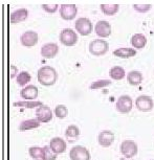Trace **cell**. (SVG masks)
<instances>
[{"label":"cell","instance_id":"cell-1","mask_svg":"<svg viewBox=\"0 0 154 160\" xmlns=\"http://www.w3.org/2000/svg\"><path fill=\"white\" fill-rule=\"evenodd\" d=\"M38 82L42 86H53L55 85L57 80H58V72L56 71L55 68L51 66H43V67L39 68L38 73Z\"/></svg>","mask_w":154,"mask_h":160},{"label":"cell","instance_id":"cell-2","mask_svg":"<svg viewBox=\"0 0 154 160\" xmlns=\"http://www.w3.org/2000/svg\"><path fill=\"white\" fill-rule=\"evenodd\" d=\"M88 49L89 52L93 56H104L109 50V44H108V42L103 40V39H95L91 43H89Z\"/></svg>","mask_w":154,"mask_h":160},{"label":"cell","instance_id":"cell-3","mask_svg":"<svg viewBox=\"0 0 154 160\" xmlns=\"http://www.w3.org/2000/svg\"><path fill=\"white\" fill-rule=\"evenodd\" d=\"M120 151L122 153L123 157H125V158H133L134 156L137 155L138 147L135 141L127 139L121 143Z\"/></svg>","mask_w":154,"mask_h":160},{"label":"cell","instance_id":"cell-4","mask_svg":"<svg viewBox=\"0 0 154 160\" xmlns=\"http://www.w3.org/2000/svg\"><path fill=\"white\" fill-rule=\"evenodd\" d=\"M60 42L65 46H74L78 42V35L71 28H64L60 32Z\"/></svg>","mask_w":154,"mask_h":160},{"label":"cell","instance_id":"cell-5","mask_svg":"<svg viewBox=\"0 0 154 160\" xmlns=\"http://www.w3.org/2000/svg\"><path fill=\"white\" fill-rule=\"evenodd\" d=\"M74 28L81 36H88L92 32V23L88 18L82 17L77 19L74 23Z\"/></svg>","mask_w":154,"mask_h":160},{"label":"cell","instance_id":"cell-6","mask_svg":"<svg viewBox=\"0 0 154 160\" xmlns=\"http://www.w3.org/2000/svg\"><path fill=\"white\" fill-rule=\"evenodd\" d=\"M132 106H133V102L132 98L129 95H121L116 101V108L120 113L127 114L132 110Z\"/></svg>","mask_w":154,"mask_h":160},{"label":"cell","instance_id":"cell-7","mask_svg":"<svg viewBox=\"0 0 154 160\" xmlns=\"http://www.w3.org/2000/svg\"><path fill=\"white\" fill-rule=\"evenodd\" d=\"M135 106L141 112H150L154 107V102L150 96L140 95L135 99Z\"/></svg>","mask_w":154,"mask_h":160},{"label":"cell","instance_id":"cell-8","mask_svg":"<svg viewBox=\"0 0 154 160\" xmlns=\"http://www.w3.org/2000/svg\"><path fill=\"white\" fill-rule=\"evenodd\" d=\"M69 157L71 160H90L91 155L85 147L75 146L69 152Z\"/></svg>","mask_w":154,"mask_h":160},{"label":"cell","instance_id":"cell-9","mask_svg":"<svg viewBox=\"0 0 154 160\" xmlns=\"http://www.w3.org/2000/svg\"><path fill=\"white\" fill-rule=\"evenodd\" d=\"M36 117L40 122H49L53 119V111L48 106L42 105L36 109Z\"/></svg>","mask_w":154,"mask_h":160},{"label":"cell","instance_id":"cell-10","mask_svg":"<svg viewBox=\"0 0 154 160\" xmlns=\"http://www.w3.org/2000/svg\"><path fill=\"white\" fill-rule=\"evenodd\" d=\"M39 35L34 31H28L21 35L20 42L25 47H33L38 43Z\"/></svg>","mask_w":154,"mask_h":160},{"label":"cell","instance_id":"cell-11","mask_svg":"<svg viewBox=\"0 0 154 160\" xmlns=\"http://www.w3.org/2000/svg\"><path fill=\"white\" fill-rule=\"evenodd\" d=\"M60 16L64 20H72L78 14V8L75 4H61L59 8Z\"/></svg>","mask_w":154,"mask_h":160},{"label":"cell","instance_id":"cell-12","mask_svg":"<svg viewBox=\"0 0 154 160\" xmlns=\"http://www.w3.org/2000/svg\"><path fill=\"white\" fill-rule=\"evenodd\" d=\"M95 31L100 38H108L111 35V25L108 21L100 20L95 24Z\"/></svg>","mask_w":154,"mask_h":160},{"label":"cell","instance_id":"cell-13","mask_svg":"<svg viewBox=\"0 0 154 160\" xmlns=\"http://www.w3.org/2000/svg\"><path fill=\"white\" fill-rule=\"evenodd\" d=\"M116 136H114V133L109 131V130H104L99 134L98 136V142L101 147L103 148H108L113 143Z\"/></svg>","mask_w":154,"mask_h":160},{"label":"cell","instance_id":"cell-14","mask_svg":"<svg viewBox=\"0 0 154 160\" xmlns=\"http://www.w3.org/2000/svg\"><path fill=\"white\" fill-rule=\"evenodd\" d=\"M59 46L56 43H46L41 47V56L46 59H53L58 55Z\"/></svg>","mask_w":154,"mask_h":160},{"label":"cell","instance_id":"cell-15","mask_svg":"<svg viewBox=\"0 0 154 160\" xmlns=\"http://www.w3.org/2000/svg\"><path fill=\"white\" fill-rule=\"evenodd\" d=\"M39 89L35 85H28L20 91V96L25 101H34L38 98Z\"/></svg>","mask_w":154,"mask_h":160},{"label":"cell","instance_id":"cell-16","mask_svg":"<svg viewBox=\"0 0 154 160\" xmlns=\"http://www.w3.org/2000/svg\"><path fill=\"white\" fill-rule=\"evenodd\" d=\"M28 16V11L26 8H19L17 11L12 12L10 14V22L13 24H17L26 20Z\"/></svg>","mask_w":154,"mask_h":160},{"label":"cell","instance_id":"cell-17","mask_svg":"<svg viewBox=\"0 0 154 160\" xmlns=\"http://www.w3.org/2000/svg\"><path fill=\"white\" fill-rule=\"evenodd\" d=\"M49 147L56 154H62L66 151L67 143H66L64 139L61 137H54L53 139L50 140Z\"/></svg>","mask_w":154,"mask_h":160},{"label":"cell","instance_id":"cell-18","mask_svg":"<svg viewBox=\"0 0 154 160\" xmlns=\"http://www.w3.org/2000/svg\"><path fill=\"white\" fill-rule=\"evenodd\" d=\"M80 137V130L75 125H70L67 127L65 131V138L68 142H75Z\"/></svg>","mask_w":154,"mask_h":160},{"label":"cell","instance_id":"cell-19","mask_svg":"<svg viewBox=\"0 0 154 160\" xmlns=\"http://www.w3.org/2000/svg\"><path fill=\"white\" fill-rule=\"evenodd\" d=\"M113 56L117 57V58L122 59H129L132 57L136 56V50L134 48H129V47H122L117 48L113 51Z\"/></svg>","mask_w":154,"mask_h":160},{"label":"cell","instance_id":"cell-20","mask_svg":"<svg viewBox=\"0 0 154 160\" xmlns=\"http://www.w3.org/2000/svg\"><path fill=\"white\" fill-rule=\"evenodd\" d=\"M147 38L143 34H135L131 37V45L135 49H141L146 46Z\"/></svg>","mask_w":154,"mask_h":160},{"label":"cell","instance_id":"cell-21","mask_svg":"<svg viewBox=\"0 0 154 160\" xmlns=\"http://www.w3.org/2000/svg\"><path fill=\"white\" fill-rule=\"evenodd\" d=\"M144 77L141 74V72L137 70H132L127 74V81L131 86H137L143 82Z\"/></svg>","mask_w":154,"mask_h":160},{"label":"cell","instance_id":"cell-22","mask_svg":"<svg viewBox=\"0 0 154 160\" xmlns=\"http://www.w3.org/2000/svg\"><path fill=\"white\" fill-rule=\"evenodd\" d=\"M40 122L37 118H31L23 120L22 122L19 125V130L20 131H28V130L37 129L40 127Z\"/></svg>","mask_w":154,"mask_h":160},{"label":"cell","instance_id":"cell-23","mask_svg":"<svg viewBox=\"0 0 154 160\" xmlns=\"http://www.w3.org/2000/svg\"><path fill=\"white\" fill-rule=\"evenodd\" d=\"M125 69L121 66H113L109 70V77L114 81H121L125 78Z\"/></svg>","mask_w":154,"mask_h":160},{"label":"cell","instance_id":"cell-24","mask_svg":"<svg viewBox=\"0 0 154 160\" xmlns=\"http://www.w3.org/2000/svg\"><path fill=\"white\" fill-rule=\"evenodd\" d=\"M32 80V75L28 73V71H21L18 73L16 77V82L18 84V86H25L26 84H28Z\"/></svg>","mask_w":154,"mask_h":160},{"label":"cell","instance_id":"cell-25","mask_svg":"<svg viewBox=\"0 0 154 160\" xmlns=\"http://www.w3.org/2000/svg\"><path fill=\"white\" fill-rule=\"evenodd\" d=\"M120 8V5L119 4H101V10L102 12L104 13L105 15H107V16H112V15L116 14L117 11H119Z\"/></svg>","mask_w":154,"mask_h":160},{"label":"cell","instance_id":"cell-26","mask_svg":"<svg viewBox=\"0 0 154 160\" xmlns=\"http://www.w3.org/2000/svg\"><path fill=\"white\" fill-rule=\"evenodd\" d=\"M28 154L33 159H36V160L41 159L42 160V157H43V148L32 147V148H29Z\"/></svg>","mask_w":154,"mask_h":160},{"label":"cell","instance_id":"cell-27","mask_svg":"<svg viewBox=\"0 0 154 160\" xmlns=\"http://www.w3.org/2000/svg\"><path fill=\"white\" fill-rule=\"evenodd\" d=\"M54 113H55L56 117H58L60 119H63L68 115V109L64 105H58L55 108V110H54Z\"/></svg>","mask_w":154,"mask_h":160},{"label":"cell","instance_id":"cell-28","mask_svg":"<svg viewBox=\"0 0 154 160\" xmlns=\"http://www.w3.org/2000/svg\"><path fill=\"white\" fill-rule=\"evenodd\" d=\"M111 84H112L111 80H99V81H95V82L91 83V85L89 86V88L91 90L101 89V88H105V87L110 86Z\"/></svg>","mask_w":154,"mask_h":160},{"label":"cell","instance_id":"cell-29","mask_svg":"<svg viewBox=\"0 0 154 160\" xmlns=\"http://www.w3.org/2000/svg\"><path fill=\"white\" fill-rule=\"evenodd\" d=\"M43 105L42 102H16L14 104L15 107H23V108H38Z\"/></svg>","mask_w":154,"mask_h":160},{"label":"cell","instance_id":"cell-30","mask_svg":"<svg viewBox=\"0 0 154 160\" xmlns=\"http://www.w3.org/2000/svg\"><path fill=\"white\" fill-rule=\"evenodd\" d=\"M57 155H58V154H56L54 152V151L50 149L49 146L43 147V157H42V160H56Z\"/></svg>","mask_w":154,"mask_h":160},{"label":"cell","instance_id":"cell-31","mask_svg":"<svg viewBox=\"0 0 154 160\" xmlns=\"http://www.w3.org/2000/svg\"><path fill=\"white\" fill-rule=\"evenodd\" d=\"M151 8H152L151 4H133V8L140 13H147L151 10Z\"/></svg>","mask_w":154,"mask_h":160},{"label":"cell","instance_id":"cell-32","mask_svg":"<svg viewBox=\"0 0 154 160\" xmlns=\"http://www.w3.org/2000/svg\"><path fill=\"white\" fill-rule=\"evenodd\" d=\"M42 8H43L45 12H47V13L53 14V13H56V11L58 10V8H60V7H59V4H57V3H53V4L48 3V4H42Z\"/></svg>","mask_w":154,"mask_h":160},{"label":"cell","instance_id":"cell-33","mask_svg":"<svg viewBox=\"0 0 154 160\" xmlns=\"http://www.w3.org/2000/svg\"><path fill=\"white\" fill-rule=\"evenodd\" d=\"M17 70H18V68L16 67V66H14V65H11L10 66V78H13L14 77H17Z\"/></svg>","mask_w":154,"mask_h":160},{"label":"cell","instance_id":"cell-34","mask_svg":"<svg viewBox=\"0 0 154 160\" xmlns=\"http://www.w3.org/2000/svg\"><path fill=\"white\" fill-rule=\"evenodd\" d=\"M120 160H133L132 158H125V157H122V158H121Z\"/></svg>","mask_w":154,"mask_h":160},{"label":"cell","instance_id":"cell-35","mask_svg":"<svg viewBox=\"0 0 154 160\" xmlns=\"http://www.w3.org/2000/svg\"><path fill=\"white\" fill-rule=\"evenodd\" d=\"M150 160H154V159H150Z\"/></svg>","mask_w":154,"mask_h":160}]
</instances>
